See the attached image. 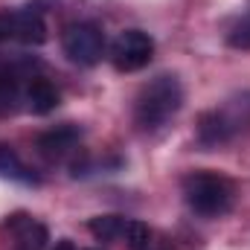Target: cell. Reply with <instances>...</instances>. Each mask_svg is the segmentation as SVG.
I'll return each instance as SVG.
<instances>
[{"instance_id":"cell-1","label":"cell","mask_w":250,"mask_h":250,"mask_svg":"<svg viewBox=\"0 0 250 250\" xmlns=\"http://www.w3.org/2000/svg\"><path fill=\"white\" fill-rule=\"evenodd\" d=\"M184 105V84L172 73H160L146 82L134 99V120L143 131H157L169 125Z\"/></svg>"},{"instance_id":"cell-2","label":"cell","mask_w":250,"mask_h":250,"mask_svg":"<svg viewBox=\"0 0 250 250\" xmlns=\"http://www.w3.org/2000/svg\"><path fill=\"white\" fill-rule=\"evenodd\" d=\"M181 189H184L187 207L195 212V215H201V218L227 215L230 207H233V201H236V189H233V184H230L224 175L207 172V169L189 172L187 178H184V184H181Z\"/></svg>"},{"instance_id":"cell-3","label":"cell","mask_w":250,"mask_h":250,"mask_svg":"<svg viewBox=\"0 0 250 250\" xmlns=\"http://www.w3.org/2000/svg\"><path fill=\"white\" fill-rule=\"evenodd\" d=\"M62 47H64V56L73 64L93 67V64L102 62V56H105V35L90 21L70 23L62 32Z\"/></svg>"},{"instance_id":"cell-4","label":"cell","mask_w":250,"mask_h":250,"mask_svg":"<svg viewBox=\"0 0 250 250\" xmlns=\"http://www.w3.org/2000/svg\"><path fill=\"white\" fill-rule=\"evenodd\" d=\"M151 56H154V38L143 29H123L108 47V59L120 73H137L148 67Z\"/></svg>"},{"instance_id":"cell-5","label":"cell","mask_w":250,"mask_h":250,"mask_svg":"<svg viewBox=\"0 0 250 250\" xmlns=\"http://www.w3.org/2000/svg\"><path fill=\"white\" fill-rule=\"evenodd\" d=\"M0 41H18V44H44L47 41V23L38 9H12L0 15Z\"/></svg>"},{"instance_id":"cell-6","label":"cell","mask_w":250,"mask_h":250,"mask_svg":"<svg viewBox=\"0 0 250 250\" xmlns=\"http://www.w3.org/2000/svg\"><path fill=\"white\" fill-rule=\"evenodd\" d=\"M32 62H0V117L15 114L23 105V87L32 79Z\"/></svg>"},{"instance_id":"cell-7","label":"cell","mask_w":250,"mask_h":250,"mask_svg":"<svg viewBox=\"0 0 250 250\" xmlns=\"http://www.w3.org/2000/svg\"><path fill=\"white\" fill-rule=\"evenodd\" d=\"M79 143H82V131L76 125H59V128H50L38 137V151L50 160H67L70 154L79 151Z\"/></svg>"},{"instance_id":"cell-8","label":"cell","mask_w":250,"mask_h":250,"mask_svg":"<svg viewBox=\"0 0 250 250\" xmlns=\"http://www.w3.org/2000/svg\"><path fill=\"white\" fill-rule=\"evenodd\" d=\"M6 227H9L12 242H15L12 250H47L50 236H47V227H44L41 221H35V218L18 212V215H12V218L6 221Z\"/></svg>"},{"instance_id":"cell-9","label":"cell","mask_w":250,"mask_h":250,"mask_svg":"<svg viewBox=\"0 0 250 250\" xmlns=\"http://www.w3.org/2000/svg\"><path fill=\"white\" fill-rule=\"evenodd\" d=\"M59 87L47 79V76H32L29 82H26V87H23V108L26 111H32V114H50V111H56V105H59Z\"/></svg>"},{"instance_id":"cell-10","label":"cell","mask_w":250,"mask_h":250,"mask_svg":"<svg viewBox=\"0 0 250 250\" xmlns=\"http://www.w3.org/2000/svg\"><path fill=\"white\" fill-rule=\"evenodd\" d=\"M125 245H128V250H175V245H172L169 236H163V233H157V230H151L148 224L134 221V218H131V224H128Z\"/></svg>"},{"instance_id":"cell-11","label":"cell","mask_w":250,"mask_h":250,"mask_svg":"<svg viewBox=\"0 0 250 250\" xmlns=\"http://www.w3.org/2000/svg\"><path fill=\"white\" fill-rule=\"evenodd\" d=\"M0 175L18 184H38V175L21 160V154L9 143H0Z\"/></svg>"},{"instance_id":"cell-12","label":"cell","mask_w":250,"mask_h":250,"mask_svg":"<svg viewBox=\"0 0 250 250\" xmlns=\"http://www.w3.org/2000/svg\"><path fill=\"white\" fill-rule=\"evenodd\" d=\"M128 224H131V218H123V215H96V218H90L87 230L99 242H125Z\"/></svg>"},{"instance_id":"cell-13","label":"cell","mask_w":250,"mask_h":250,"mask_svg":"<svg viewBox=\"0 0 250 250\" xmlns=\"http://www.w3.org/2000/svg\"><path fill=\"white\" fill-rule=\"evenodd\" d=\"M230 47H236V50H250V15L248 18H242L236 26H233V32H230Z\"/></svg>"},{"instance_id":"cell-14","label":"cell","mask_w":250,"mask_h":250,"mask_svg":"<svg viewBox=\"0 0 250 250\" xmlns=\"http://www.w3.org/2000/svg\"><path fill=\"white\" fill-rule=\"evenodd\" d=\"M53 250H76V245H73L70 239H59V242L53 245Z\"/></svg>"}]
</instances>
